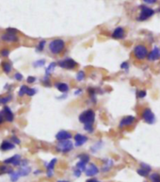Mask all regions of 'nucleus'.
Instances as JSON below:
<instances>
[{
    "label": "nucleus",
    "mask_w": 160,
    "mask_h": 182,
    "mask_svg": "<svg viewBox=\"0 0 160 182\" xmlns=\"http://www.w3.org/2000/svg\"><path fill=\"white\" fill-rule=\"evenodd\" d=\"M78 120L83 125H93L95 122V112L93 110L90 109L81 112L78 116Z\"/></svg>",
    "instance_id": "nucleus-1"
},
{
    "label": "nucleus",
    "mask_w": 160,
    "mask_h": 182,
    "mask_svg": "<svg viewBox=\"0 0 160 182\" xmlns=\"http://www.w3.org/2000/svg\"><path fill=\"white\" fill-rule=\"evenodd\" d=\"M65 48V42L61 39H55L49 44V50L52 54H60Z\"/></svg>",
    "instance_id": "nucleus-2"
},
{
    "label": "nucleus",
    "mask_w": 160,
    "mask_h": 182,
    "mask_svg": "<svg viewBox=\"0 0 160 182\" xmlns=\"http://www.w3.org/2000/svg\"><path fill=\"white\" fill-rule=\"evenodd\" d=\"M56 149L58 152L60 153H69L74 149V143L73 142H71V140H67V141H60L58 142Z\"/></svg>",
    "instance_id": "nucleus-3"
},
{
    "label": "nucleus",
    "mask_w": 160,
    "mask_h": 182,
    "mask_svg": "<svg viewBox=\"0 0 160 182\" xmlns=\"http://www.w3.org/2000/svg\"><path fill=\"white\" fill-rule=\"evenodd\" d=\"M134 56L136 57V59L139 60V61H142L144 59L147 58L149 52H148V49L145 46L143 45H137L134 47Z\"/></svg>",
    "instance_id": "nucleus-4"
},
{
    "label": "nucleus",
    "mask_w": 160,
    "mask_h": 182,
    "mask_svg": "<svg viewBox=\"0 0 160 182\" xmlns=\"http://www.w3.org/2000/svg\"><path fill=\"white\" fill-rule=\"evenodd\" d=\"M141 119L148 125H153L156 121V118H155V115L154 113L152 111L151 109L149 108H146L142 110V113H141Z\"/></svg>",
    "instance_id": "nucleus-5"
},
{
    "label": "nucleus",
    "mask_w": 160,
    "mask_h": 182,
    "mask_svg": "<svg viewBox=\"0 0 160 182\" xmlns=\"http://www.w3.org/2000/svg\"><path fill=\"white\" fill-rule=\"evenodd\" d=\"M154 14V11L146 6H140V13L137 17L138 21H146Z\"/></svg>",
    "instance_id": "nucleus-6"
},
{
    "label": "nucleus",
    "mask_w": 160,
    "mask_h": 182,
    "mask_svg": "<svg viewBox=\"0 0 160 182\" xmlns=\"http://www.w3.org/2000/svg\"><path fill=\"white\" fill-rule=\"evenodd\" d=\"M58 65L61 68H64V69L73 70L77 66V62L72 58H66L62 61H59L58 62Z\"/></svg>",
    "instance_id": "nucleus-7"
},
{
    "label": "nucleus",
    "mask_w": 160,
    "mask_h": 182,
    "mask_svg": "<svg viewBox=\"0 0 160 182\" xmlns=\"http://www.w3.org/2000/svg\"><path fill=\"white\" fill-rule=\"evenodd\" d=\"M136 121V118L133 116V115H127V116H124L121 121H120V124H119V127L121 128H123V127H126V126H132Z\"/></svg>",
    "instance_id": "nucleus-8"
},
{
    "label": "nucleus",
    "mask_w": 160,
    "mask_h": 182,
    "mask_svg": "<svg viewBox=\"0 0 160 182\" xmlns=\"http://www.w3.org/2000/svg\"><path fill=\"white\" fill-rule=\"evenodd\" d=\"M74 140H75V145L76 147H79V146L84 145L88 142L89 139H88V137L86 135H83V134H80V133H76L74 136Z\"/></svg>",
    "instance_id": "nucleus-9"
},
{
    "label": "nucleus",
    "mask_w": 160,
    "mask_h": 182,
    "mask_svg": "<svg viewBox=\"0 0 160 182\" xmlns=\"http://www.w3.org/2000/svg\"><path fill=\"white\" fill-rule=\"evenodd\" d=\"M148 61L150 62H154V61H158L160 59V49L157 46H154L152 48V50L151 52H149L148 56H147Z\"/></svg>",
    "instance_id": "nucleus-10"
},
{
    "label": "nucleus",
    "mask_w": 160,
    "mask_h": 182,
    "mask_svg": "<svg viewBox=\"0 0 160 182\" xmlns=\"http://www.w3.org/2000/svg\"><path fill=\"white\" fill-rule=\"evenodd\" d=\"M125 36V31H124V29L121 28V27H118L114 29V31L112 32L111 34V37L115 40H121V39H123Z\"/></svg>",
    "instance_id": "nucleus-11"
},
{
    "label": "nucleus",
    "mask_w": 160,
    "mask_h": 182,
    "mask_svg": "<svg viewBox=\"0 0 160 182\" xmlns=\"http://www.w3.org/2000/svg\"><path fill=\"white\" fill-rule=\"evenodd\" d=\"M72 134L69 131L66 130H60L56 134V139L60 142V141H67V140H71L72 139Z\"/></svg>",
    "instance_id": "nucleus-12"
},
{
    "label": "nucleus",
    "mask_w": 160,
    "mask_h": 182,
    "mask_svg": "<svg viewBox=\"0 0 160 182\" xmlns=\"http://www.w3.org/2000/svg\"><path fill=\"white\" fill-rule=\"evenodd\" d=\"M85 172H86V175L87 176H90L91 177V176L96 175L99 173V168L94 163H90L89 165V167H87Z\"/></svg>",
    "instance_id": "nucleus-13"
},
{
    "label": "nucleus",
    "mask_w": 160,
    "mask_h": 182,
    "mask_svg": "<svg viewBox=\"0 0 160 182\" xmlns=\"http://www.w3.org/2000/svg\"><path fill=\"white\" fill-rule=\"evenodd\" d=\"M2 114L4 115V118L6 119V121L8 122H13V111L11 110V109L9 107H4V109L2 110Z\"/></svg>",
    "instance_id": "nucleus-14"
},
{
    "label": "nucleus",
    "mask_w": 160,
    "mask_h": 182,
    "mask_svg": "<svg viewBox=\"0 0 160 182\" xmlns=\"http://www.w3.org/2000/svg\"><path fill=\"white\" fill-rule=\"evenodd\" d=\"M57 163V158H53L48 164H46V169H47V176L51 177L54 174V168Z\"/></svg>",
    "instance_id": "nucleus-15"
},
{
    "label": "nucleus",
    "mask_w": 160,
    "mask_h": 182,
    "mask_svg": "<svg viewBox=\"0 0 160 182\" xmlns=\"http://www.w3.org/2000/svg\"><path fill=\"white\" fill-rule=\"evenodd\" d=\"M20 158H20L19 155H15V156H13V157H12V158H10L8 159H5L4 163H6V164H13V165L17 166V165H19L21 163Z\"/></svg>",
    "instance_id": "nucleus-16"
},
{
    "label": "nucleus",
    "mask_w": 160,
    "mask_h": 182,
    "mask_svg": "<svg viewBox=\"0 0 160 182\" xmlns=\"http://www.w3.org/2000/svg\"><path fill=\"white\" fill-rule=\"evenodd\" d=\"M113 165H114V161L112 159H110V158L105 159V161L103 163V167H102V172H104V173L108 172L113 167Z\"/></svg>",
    "instance_id": "nucleus-17"
},
{
    "label": "nucleus",
    "mask_w": 160,
    "mask_h": 182,
    "mask_svg": "<svg viewBox=\"0 0 160 182\" xmlns=\"http://www.w3.org/2000/svg\"><path fill=\"white\" fill-rule=\"evenodd\" d=\"M2 40L3 41H6V42H17L18 41V38L15 35V33L7 32L6 34H3L2 35Z\"/></svg>",
    "instance_id": "nucleus-18"
},
{
    "label": "nucleus",
    "mask_w": 160,
    "mask_h": 182,
    "mask_svg": "<svg viewBox=\"0 0 160 182\" xmlns=\"http://www.w3.org/2000/svg\"><path fill=\"white\" fill-rule=\"evenodd\" d=\"M55 86H56V88H57L59 92H61V93H63V94H66V93L70 90L69 85H68L67 83H64V82H58V83L55 84Z\"/></svg>",
    "instance_id": "nucleus-19"
},
{
    "label": "nucleus",
    "mask_w": 160,
    "mask_h": 182,
    "mask_svg": "<svg viewBox=\"0 0 160 182\" xmlns=\"http://www.w3.org/2000/svg\"><path fill=\"white\" fill-rule=\"evenodd\" d=\"M14 148V144L9 141H4L2 142L1 145H0V149L2 151H8V150H11V149H13Z\"/></svg>",
    "instance_id": "nucleus-20"
},
{
    "label": "nucleus",
    "mask_w": 160,
    "mask_h": 182,
    "mask_svg": "<svg viewBox=\"0 0 160 182\" xmlns=\"http://www.w3.org/2000/svg\"><path fill=\"white\" fill-rule=\"evenodd\" d=\"M88 93H89V96H90L91 102L96 103V94L99 93V90H96L94 88H89Z\"/></svg>",
    "instance_id": "nucleus-21"
},
{
    "label": "nucleus",
    "mask_w": 160,
    "mask_h": 182,
    "mask_svg": "<svg viewBox=\"0 0 160 182\" xmlns=\"http://www.w3.org/2000/svg\"><path fill=\"white\" fill-rule=\"evenodd\" d=\"M57 65H58V63H56V62H51L50 64H49V66L46 68V70H45V77H49L50 76V74H51V72H53L54 70H55V68L57 67Z\"/></svg>",
    "instance_id": "nucleus-22"
},
{
    "label": "nucleus",
    "mask_w": 160,
    "mask_h": 182,
    "mask_svg": "<svg viewBox=\"0 0 160 182\" xmlns=\"http://www.w3.org/2000/svg\"><path fill=\"white\" fill-rule=\"evenodd\" d=\"M103 142L102 141H98L95 144H93L91 147H90V151L92 152V153H96L98 150H100L101 148H102V146H103Z\"/></svg>",
    "instance_id": "nucleus-23"
},
{
    "label": "nucleus",
    "mask_w": 160,
    "mask_h": 182,
    "mask_svg": "<svg viewBox=\"0 0 160 182\" xmlns=\"http://www.w3.org/2000/svg\"><path fill=\"white\" fill-rule=\"evenodd\" d=\"M151 182H160V174L158 173H152L149 175Z\"/></svg>",
    "instance_id": "nucleus-24"
},
{
    "label": "nucleus",
    "mask_w": 160,
    "mask_h": 182,
    "mask_svg": "<svg viewBox=\"0 0 160 182\" xmlns=\"http://www.w3.org/2000/svg\"><path fill=\"white\" fill-rule=\"evenodd\" d=\"M29 172H30V168L24 166L23 168H21V169L18 171V174H19L20 176H24V175H28V174H29Z\"/></svg>",
    "instance_id": "nucleus-25"
},
{
    "label": "nucleus",
    "mask_w": 160,
    "mask_h": 182,
    "mask_svg": "<svg viewBox=\"0 0 160 182\" xmlns=\"http://www.w3.org/2000/svg\"><path fill=\"white\" fill-rule=\"evenodd\" d=\"M137 173L140 176H143V177H146V176L150 175V172L147 171V170H145V169H143V168H141V167H140L139 169L137 170Z\"/></svg>",
    "instance_id": "nucleus-26"
},
{
    "label": "nucleus",
    "mask_w": 160,
    "mask_h": 182,
    "mask_svg": "<svg viewBox=\"0 0 160 182\" xmlns=\"http://www.w3.org/2000/svg\"><path fill=\"white\" fill-rule=\"evenodd\" d=\"M77 158H79V160L84 161L86 163H89V161H90V156L88 154H80L77 156Z\"/></svg>",
    "instance_id": "nucleus-27"
},
{
    "label": "nucleus",
    "mask_w": 160,
    "mask_h": 182,
    "mask_svg": "<svg viewBox=\"0 0 160 182\" xmlns=\"http://www.w3.org/2000/svg\"><path fill=\"white\" fill-rule=\"evenodd\" d=\"M87 164H88V163L79 160V161L76 163V168L79 169V170H81L82 172H83V171H86V169H87Z\"/></svg>",
    "instance_id": "nucleus-28"
},
{
    "label": "nucleus",
    "mask_w": 160,
    "mask_h": 182,
    "mask_svg": "<svg viewBox=\"0 0 160 182\" xmlns=\"http://www.w3.org/2000/svg\"><path fill=\"white\" fill-rule=\"evenodd\" d=\"M2 68L5 73H10L12 70V65L9 62H3L2 63Z\"/></svg>",
    "instance_id": "nucleus-29"
},
{
    "label": "nucleus",
    "mask_w": 160,
    "mask_h": 182,
    "mask_svg": "<svg viewBox=\"0 0 160 182\" xmlns=\"http://www.w3.org/2000/svg\"><path fill=\"white\" fill-rule=\"evenodd\" d=\"M85 77H86L85 72H84V71H79V72L76 74L75 78H76V80H78V81H82V80L85 78Z\"/></svg>",
    "instance_id": "nucleus-30"
},
{
    "label": "nucleus",
    "mask_w": 160,
    "mask_h": 182,
    "mask_svg": "<svg viewBox=\"0 0 160 182\" xmlns=\"http://www.w3.org/2000/svg\"><path fill=\"white\" fill-rule=\"evenodd\" d=\"M83 128H84L85 131H87V132H89V133H91V132L94 131V126H93V125H84Z\"/></svg>",
    "instance_id": "nucleus-31"
},
{
    "label": "nucleus",
    "mask_w": 160,
    "mask_h": 182,
    "mask_svg": "<svg viewBox=\"0 0 160 182\" xmlns=\"http://www.w3.org/2000/svg\"><path fill=\"white\" fill-rule=\"evenodd\" d=\"M19 174H18V172L17 173H14L13 171H12L11 172V180L12 181H13V182H15V181H17V179L19 178Z\"/></svg>",
    "instance_id": "nucleus-32"
},
{
    "label": "nucleus",
    "mask_w": 160,
    "mask_h": 182,
    "mask_svg": "<svg viewBox=\"0 0 160 182\" xmlns=\"http://www.w3.org/2000/svg\"><path fill=\"white\" fill-rule=\"evenodd\" d=\"M146 95H147V93L144 90H140V91L137 92V98H144Z\"/></svg>",
    "instance_id": "nucleus-33"
},
{
    "label": "nucleus",
    "mask_w": 160,
    "mask_h": 182,
    "mask_svg": "<svg viewBox=\"0 0 160 182\" xmlns=\"http://www.w3.org/2000/svg\"><path fill=\"white\" fill-rule=\"evenodd\" d=\"M45 44H46V42H45L44 40L41 41V42L39 43L38 46H37V50H38V51H43V50H44V48Z\"/></svg>",
    "instance_id": "nucleus-34"
},
{
    "label": "nucleus",
    "mask_w": 160,
    "mask_h": 182,
    "mask_svg": "<svg viewBox=\"0 0 160 182\" xmlns=\"http://www.w3.org/2000/svg\"><path fill=\"white\" fill-rule=\"evenodd\" d=\"M129 62H123L121 63V69L124 70V71H128L129 70Z\"/></svg>",
    "instance_id": "nucleus-35"
},
{
    "label": "nucleus",
    "mask_w": 160,
    "mask_h": 182,
    "mask_svg": "<svg viewBox=\"0 0 160 182\" xmlns=\"http://www.w3.org/2000/svg\"><path fill=\"white\" fill-rule=\"evenodd\" d=\"M28 88V86H26V85H23V86L21 87L20 91H19V95H20V96H22V95H24V94H27Z\"/></svg>",
    "instance_id": "nucleus-36"
},
{
    "label": "nucleus",
    "mask_w": 160,
    "mask_h": 182,
    "mask_svg": "<svg viewBox=\"0 0 160 182\" xmlns=\"http://www.w3.org/2000/svg\"><path fill=\"white\" fill-rule=\"evenodd\" d=\"M44 64H45V61H44V60H40V61L35 62L33 65H34L35 67H42V66H44Z\"/></svg>",
    "instance_id": "nucleus-37"
},
{
    "label": "nucleus",
    "mask_w": 160,
    "mask_h": 182,
    "mask_svg": "<svg viewBox=\"0 0 160 182\" xmlns=\"http://www.w3.org/2000/svg\"><path fill=\"white\" fill-rule=\"evenodd\" d=\"M140 167L141 168H143V169H145V170H147V171H149V172H151L152 171V167L150 166V165H148V164H146V163H140Z\"/></svg>",
    "instance_id": "nucleus-38"
},
{
    "label": "nucleus",
    "mask_w": 160,
    "mask_h": 182,
    "mask_svg": "<svg viewBox=\"0 0 160 182\" xmlns=\"http://www.w3.org/2000/svg\"><path fill=\"white\" fill-rule=\"evenodd\" d=\"M10 54V51L8 49H2L1 51H0V55H1L2 57H8Z\"/></svg>",
    "instance_id": "nucleus-39"
},
{
    "label": "nucleus",
    "mask_w": 160,
    "mask_h": 182,
    "mask_svg": "<svg viewBox=\"0 0 160 182\" xmlns=\"http://www.w3.org/2000/svg\"><path fill=\"white\" fill-rule=\"evenodd\" d=\"M49 77H45V78L43 80V83H44V86H47V87H50L51 86V83H50V81H49V78H48Z\"/></svg>",
    "instance_id": "nucleus-40"
},
{
    "label": "nucleus",
    "mask_w": 160,
    "mask_h": 182,
    "mask_svg": "<svg viewBox=\"0 0 160 182\" xmlns=\"http://www.w3.org/2000/svg\"><path fill=\"white\" fill-rule=\"evenodd\" d=\"M81 173H82V171L79 170V169H77V168L74 170V175L76 176V177H79L81 175Z\"/></svg>",
    "instance_id": "nucleus-41"
},
{
    "label": "nucleus",
    "mask_w": 160,
    "mask_h": 182,
    "mask_svg": "<svg viewBox=\"0 0 160 182\" xmlns=\"http://www.w3.org/2000/svg\"><path fill=\"white\" fill-rule=\"evenodd\" d=\"M142 1L146 4H150V5H152V4H155L157 0H142Z\"/></svg>",
    "instance_id": "nucleus-42"
},
{
    "label": "nucleus",
    "mask_w": 160,
    "mask_h": 182,
    "mask_svg": "<svg viewBox=\"0 0 160 182\" xmlns=\"http://www.w3.org/2000/svg\"><path fill=\"white\" fill-rule=\"evenodd\" d=\"M11 99H12V97H11V96H8V97H3V98H1V104H6V103H7V102H9Z\"/></svg>",
    "instance_id": "nucleus-43"
},
{
    "label": "nucleus",
    "mask_w": 160,
    "mask_h": 182,
    "mask_svg": "<svg viewBox=\"0 0 160 182\" xmlns=\"http://www.w3.org/2000/svg\"><path fill=\"white\" fill-rule=\"evenodd\" d=\"M7 171H9V170H8V168L6 166H0V174L6 173Z\"/></svg>",
    "instance_id": "nucleus-44"
},
{
    "label": "nucleus",
    "mask_w": 160,
    "mask_h": 182,
    "mask_svg": "<svg viewBox=\"0 0 160 182\" xmlns=\"http://www.w3.org/2000/svg\"><path fill=\"white\" fill-rule=\"evenodd\" d=\"M14 77H15V78H16L18 81H20V80H22V79H23V76H22L20 73H16Z\"/></svg>",
    "instance_id": "nucleus-45"
},
{
    "label": "nucleus",
    "mask_w": 160,
    "mask_h": 182,
    "mask_svg": "<svg viewBox=\"0 0 160 182\" xmlns=\"http://www.w3.org/2000/svg\"><path fill=\"white\" fill-rule=\"evenodd\" d=\"M82 92H83V91H82V89H80V88H78V89H76V90L75 91V93H74V94L77 96V95H79V94H82Z\"/></svg>",
    "instance_id": "nucleus-46"
},
{
    "label": "nucleus",
    "mask_w": 160,
    "mask_h": 182,
    "mask_svg": "<svg viewBox=\"0 0 160 182\" xmlns=\"http://www.w3.org/2000/svg\"><path fill=\"white\" fill-rule=\"evenodd\" d=\"M34 81H36V78H34V77H28V83H33Z\"/></svg>",
    "instance_id": "nucleus-47"
},
{
    "label": "nucleus",
    "mask_w": 160,
    "mask_h": 182,
    "mask_svg": "<svg viewBox=\"0 0 160 182\" xmlns=\"http://www.w3.org/2000/svg\"><path fill=\"white\" fill-rule=\"evenodd\" d=\"M7 31H8V32H10V33H16V32H17V30H16L15 29H11V28H10V29H7Z\"/></svg>",
    "instance_id": "nucleus-48"
},
{
    "label": "nucleus",
    "mask_w": 160,
    "mask_h": 182,
    "mask_svg": "<svg viewBox=\"0 0 160 182\" xmlns=\"http://www.w3.org/2000/svg\"><path fill=\"white\" fill-rule=\"evenodd\" d=\"M86 182H100V181L97 180L96 178H90V179H88Z\"/></svg>",
    "instance_id": "nucleus-49"
},
{
    "label": "nucleus",
    "mask_w": 160,
    "mask_h": 182,
    "mask_svg": "<svg viewBox=\"0 0 160 182\" xmlns=\"http://www.w3.org/2000/svg\"><path fill=\"white\" fill-rule=\"evenodd\" d=\"M12 140H13V141H14V142H15V143H20V140H19V139H17L16 137H13V138H12Z\"/></svg>",
    "instance_id": "nucleus-50"
},
{
    "label": "nucleus",
    "mask_w": 160,
    "mask_h": 182,
    "mask_svg": "<svg viewBox=\"0 0 160 182\" xmlns=\"http://www.w3.org/2000/svg\"><path fill=\"white\" fill-rule=\"evenodd\" d=\"M58 182H69V181H64V180H59V181H58Z\"/></svg>",
    "instance_id": "nucleus-51"
},
{
    "label": "nucleus",
    "mask_w": 160,
    "mask_h": 182,
    "mask_svg": "<svg viewBox=\"0 0 160 182\" xmlns=\"http://www.w3.org/2000/svg\"><path fill=\"white\" fill-rule=\"evenodd\" d=\"M0 104H1V98H0Z\"/></svg>",
    "instance_id": "nucleus-52"
}]
</instances>
